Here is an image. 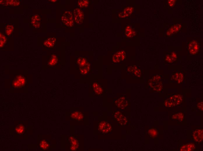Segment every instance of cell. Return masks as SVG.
<instances>
[{
  "instance_id": "5",
  "label": "cell",
  "mask_w": 203,
  "mask_h": 151,
  "mask_svg": "<svg viewBox=\"0 0 203 151\" xmlns=\"http://www.w3.org/2000/svg\"><path fill=\"white\" fill-rule=\"evenodd\" d=\"M195 144L193 143L184 144L180 148V150L182 151H191L194 150L195 149Z\"/></svg>"
},
{
  "instance_id": "8",
  "label": "cell",
  "mask_w": 203,
  "mask_h": 151,
  "mask_svg": "<svg viewBox=\"0 0 203 151\" xmlns=\"http://www.w3.org/2000/svg\"><path fill=\"white\" fill-rule=\"evenodd\" d=\"M89 2L87 0H80L78 1V5L81 7H87L89 5Z\"/></svg>"
},
{
  "instance_id": "2",
  "label": "cell",
  "mask_w": 203,
  "mask_h": 151,
  "mask_svg": "<svg viewBox=\"0 0 203 151\" xmlns=\"http://www.w3.org/2000/svg\"><path fill=\"white\" fill-rule=\"evenodd\" d=\"M74 20L76 23H83L84 18V13L81 9L77 8H75L73 12Z\"/></svg>"
},
{
  "instance_id": "11",
  "label": "cell",
  "mask_w": 203,
  "mask_h": 151,
  "mask_svg": "<svg viewBox=\"0 0 203 151\" xmlns=\"http://www.w3.org/2000/svg\"><path fill=\"white\" fill-rule=\"evenodd\" d=\"M197 107L198 109L201 111H203V102H201L197 105Z\"/></svg>"
},
{
  "instance_id": "1",
  "label": "cell",
  "mask_w": 203,
  "mask_h": 151,
  "mask_svg": "<svg viewBox=\"0 0 203 151\" xmlns=\"http://www.w3.org/2000/svg\"><path fill=\"white\" fill-rule=\"evenodd\" d=\"M182 101V96L180 95H173L170 97L164 102L165 106L172 107L179 105Z\"/></svg>"
},
{
  "instance_id": "9",
  "label": "cell",
  "mask_w": 203,
  "mask_h": 151,
  "mask_svg": "<svg viewBox=\"0 0 203 151\" xmlns=\"http://www.w3.org/2000/svg\"><path fill=\"white\" fill-rule=\"evenodd\" d=\"M173 78L178 82H181L183 80V76L181 73H177L174 76Z\"/></svg>"
},
{
  "instance_id": "10",
  "label": "cell",
  "mask_w": 203,
  "mask_h": 151,
  "mask_svg": "<svg viewBox=\"0 0 203 151\" xmlns=\"http://www.w3.org/2000/svg\"><path fill=\"white\" fill-rule=\"evenodd\" d=\"M149 134L153 137H156L158 135L157 131L154 129L152 128L149 131Z\"/></svg>"
},
{
  "instance_id": "3",
  "label": "cell",
  "mask_w": 203,
  "mask_h": 151,
  "mask_svg": "<svg viewBox=\"0 0 203 151\" xmlns=\"http://www.w3.org/2000/svg\"><path fill=\"white\" fill-rule=\"evenodd\" d=\"M61 20L65 25L69 27H72L73 25L74 20L73 15L71 12H65L62 17Z\"/></svg>"
},
{
  "instance_id": "6",
  "label": "cell",
  "mask_w": 203,
  "mask_h": 151,
  "mask_svg": "<svg viewBox=\"0 0 203 151\" xmlns=\"http://www.w3.org/2000/svg\"><path fill=\"white\" fill-rule=\"evenodd\" d=\"M184 118V114L182 113H176L172 116V119L174 120H177V121H183Z\"/></svg>"
},
{
  "instance_id": "7",
  "label": "cell",
  "mask_w": 203,
  "mask_h": 151,
  "mask_svg": "<svg viewBox=\"0 0 203 151\" xmlns=\"http://www.w3.org/2000/svg\"><path fill=\"white\" fill-rule=\"evenodd\" d=\"M116 119L119 122L122 123V124H124L125 122H127V119L125 117L120 113H116Z\"/></svg>"
},
{
  "instance_id": "4",
  "label": "cell",
  "mask_w": 203,
  "mask_h": 151,
  "mask_svg": "<svg viewBox=\"0 0 203 151\" xmlns=\"http://www.w3.org/2000/svg\"><path fill=\"white\" fill-rule=\"evenodd\" d=\"M193 137L195 140L198 143H200L203 140L202 129H197L194 131Z\"/></svg>"
}]
</instances>
